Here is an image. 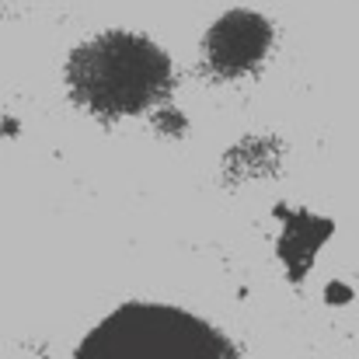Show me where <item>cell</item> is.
<instances>
[{"mask_svg": "<svg viewBox=\"0 0 359 359\" xmlns=\"http://www.w3.org/2000/svg\"><path fill=\"white\" fill-rule=\"evenodd\" d=\"M168 53L140 32H102L84 39L67 60L70 95L95 116L122 119L154 109L171 91Z\"/></svg>", "mask_w": 359, "mask_h": 359, "instance_id": "cell-1", "label": "cell"}, {"mask_svg": "<svg viewBox=\"0 0 359 359\" xmlns=\"http://www.w3.org/2000/svg\"><path fill=\"white\" fill-rule=\"evenodd\" d=\"M74 359H241V353L217 325L185 307L129 300L77 342Z\"/></svg>", "mask_w": 359, "mask_h": 359, "instance_id": "cell-2", "label": "cell"}, {"mask_svg": "<svg viewBox=\"0 0 359 359\" xmlns=\"http://www.w3.org/2000/svg\"><path fill=\"white\" fill-rule=\"evenodd\" d=\"M272 46V25L255 11H227L206 32V63L220 77H238L262 63Z\"/></svg>", "mask_w": 359, "mask_h": 359, "instance_id": "cell-3", "label": "cell"}]
</instances>
